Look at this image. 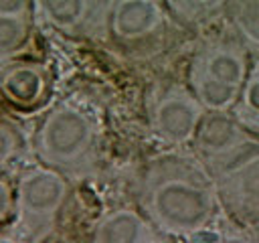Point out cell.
I'll list each match as a JSON object with an SVG mask.
<instances>
[{
    "instance_id": "1",
    "label": "cell",
    "mask_w": 259,
    "mask_h": 243,
    "mask_svg": "<svg viewBox=\"0 0 259 243\" xmlns=\"http://www.w3.org/2000/svg\"><path fill=\"white\" fill-rule=\"evenodd\" d=\"M144 202L152 221L168 233H196L214 213L210 186L194 174L178 170V162L164 164L148 178Z\"/></svg>"
},
{
    "instance_id": "2",
    "label": "cell",
    "mask_w": 259,
    "mask_h": 243,
    "mask_svg": "<svg viewBox=\"0 0 259 243\" xmlns=\"http://www.w3.org/2000/svg\"><path fill=\"white\" fill-rule=\"evenodd\" d=\"M36 152L49 168L81 176L93 168L97 158L95 124L77 107H55L38 130Z\"/></svg>"
},
{
    "instance_id": "3",
    "label": "cell",
    "mask_w": 259,
    "mask_h": 243,
    "mask_svg": "<svg viewBox=\"0 0 259 243\" xmlns=\"http://www.w3.org/2000/svg\"><path fill=\"white\" fill-rule=\"evenodd\" d=\"M67 198L65 176L53 168H32L22 174L16 190V227L24 239L45 237Z\"/></svg>"
},
{
    "instance_id": "4",
    "label": "cell",
    "mask_w": 259,
    "mask_h": 243,
    "mask_svg": "<svg viewBox=\"0 0 259 243\" xmlns=\"http://www.w3.org/2000/svg\"><path fill=\"white\" fill-rule=\"evenodd\" d=\"M202 115V105L196 97L182 89H172L154 107V132L168 144H184L194 138Z\"/></svg>"
},
{
    "instance_id": "5",
    "label": "cell",
    "mask_w": 259,
    "mask_h": 243,
    "mask_svg": "<svg viewBox=\"0 0 259 243\" xmlns=\"http://www.w3.org/2000/svg\"><path fill=\"white\" fill-rule=\"evenodd\" d=\"M40 16L63 32H87L105 14V0H34Z\"/></svg>"
},
{
    "instance_id": "6",
    "label": "cell",
    "mask_w": 259,
    "mask_h": 243,
    "mask_svg": "<svg viewBox=\"0 0 259 243\" xmlns=\"http://www.w3.org/2000/svg\"><path fill=\"white\" fill-rule=\"evenodd\" d=\"M111 30L123 40H136L162 26V10L154 0H117L109 14Z\"/></svg>"
},
{
    "instance_id": "7",
    "label": "cell",
    "mask_w": 259,
    "mask_h": 243,
    "mask_svg": "<svg viewBox=\"0 0 259 243\" xmlns=\"http://www.w3.org/2000/svg\"><path fill=\"white\" fill-rule=\"evenodd\" d=\"M0 91L2 95L16 107H32L36 105L47 91V77L38 65L18 63L6 67L0 75Z\"/></svg>"
},
{
    "instance_id": "8",
    "label": "cell",
    "mask_w": 259,
    "mask_h": 243,
    "mask_svg": "<svg viewBox=\"0 0 259 243\" xmlns=\"http://www.w3.org/2000/svg\"><path fill=\"white\" fill-rule=\"evenodd\" d=\"M247 134L241 130V126L235 119H231L223 111H212V113L202 115L196 128V134H194V142H196L198 152L206 160H210V158L221 156L229 148H233Z\"/></svg>"
},
{
    "instance_id": "9",
    "label": "cell",
    "mask_w": 259,
    "mask_h": 243,
    "mask_svg": "<svg viewBox=\"0 0 259 243\" xmlns=\"http://www.w3.org/2000/svg\"><path fill=\"white\" fill-rule=\"evenodd\" d=\"M93 243H152V231L136 211L121 209L101 219Z\"/></svg>"
},
{
    "instance_id": "10",
    "label": "cell",
    "mask_w": 259,
    "mask_h": 243,
    "mask_svg": "<svg viewBox=\"0 0 259 243\" xmlns=\"http://www.w3.org/2000/svg\"><path fill=\"white\" fill-rule=\"evenodd\" d=\"M192 69H196L221 83L237 87V89H241L245 75H247V65H245V57L241 55V51H237L233 47H223V45L206 49L198 57V61L194 63Z\"/></svg>"
},
{
    "instance_id": "11",
    "label": "cell",
    "mask_w": 259,
    "mask_h": 243,
    "mask_svg": "<svg viewBox=\"0 0 259 243\" xmlns=\"http://www.w3.org/2000/svg\"><path fill=\"white\" fill-rule=\"evenodd\" d=\"M221 188L227 202L241 215L259 217V160L227 178H221Z\"/></svg>"
},
{
    "instance_id": "12",
    "label": "cell",
    "mask_w": 259,
    "mask_h": 243,
    "mask_svg": "<svg viewBox=\"0 0 259 243\" xmlns=\"http://www.w3.org/2000/svg\"><path fill=\"white\" fill-rule=\"evenodd\" d=\"M190 81H192V89H194V97L200 101L202 107L210 109V111H225L227 107H231L239 95L237 87H231L227 83H221L196 69H192L190 73Z\"/></svg>"
},
{
    "instance_id": "13",
    "label": "cell",
    "mask_w": 259,
    "mask_h": 243,
    "mask_svg": "<svg viewBox=\"0 0 259 243\" xmlns=\"http://www.w3.org/2000/svg\"><path fill=\"white\" fill-rule=\"evenodd\" d=\"M259 160V140L245 136L241 142H237L233 148H229L227 152H223L217 158L206 160L214 178H227L239 170H243L245 166L253 164Z\"/></svg>"
},
{
    "instance_id": "14",
    "label": "cell",
    "mask_w": 259,
    "mask_h": 243,
    "mask_svg": "<svg viewBox=\"0 0 259 243\" xmlns=\"http://www.w3.org/2000/svg\"><path fill=\"white\" fill-rule=\"evenodd\" d=\"M28 38L26 16H0V57L16 53Z\"/></svg>"
},
{
    "instance_id": "15",
    "label": "cell",
    "mask_w": 259,
    "mask_h": 243,
    "mask_svg": "<svg viewBox=\"0 0 259 243\" xmlns=\"http://www.w3.org/2000/svg\"><path fill=\"white\" fill-rule=\"evenodd\" d=\"M233 22L249 45L259 47V0H239Z\"/></svg>"
},
{
    "instance_id": "16",
    "label": "cell",
    "mask_w": 259,
    "mask_h": 243,
    "mask_svg": "<svg viewBox=\"0 0 259 243\" xmlns=\"http://www.w3.org/2000/svg\"><path fill=\"white\" fill-rule=\"evenodd\" d=\"M225 0H170L174 10L184 18H200L217 10Z\"/></svg>"
},
{
    "instance_id": "17",
    "label": "cell",
    "mask_w": 259,
    "mask_h": 243,
    "mask_svg": "<svg viewBox=\"0 0 259 243\" xmlns=\"http://www.w3.org/2000/svg\"><path fill=\"white\" fill-rule=\"evenodd\" d=\"M18 136L12 126L0 122V166L6 164L18 150Z\"/></svg>"
},
{
    "instance_id": "18",
    "label": "cell",
    "mask_w": 259,
    "mask_h": 243,
    "mask_svg": "<svg viewBox=\"0 0 259 243\" xmlns=\"http://www.w3.org/2000/svg\"><path fill=\"white\" fill-rule=\"evenodd\" d=\"M34 0H0V16H28Z\"/></svg>"
},
{
    "instance_id": "19",
    "label": "cell",
    "mask_w": 259,
    "mask_h": 243,
    "mask_svg": "<svg viewBox=\"0 0 259 243\" xmlns=\"http://www.w3.org/2000/svg\"><path fill=\"white\" fill-rule=\"evenodd\" d=\"M245 101H247L249 109L259 117V77L249 81V85L245 89Z\"/></svg>"
},
{
    "instance_id": "20",
    "label": "cell",
    "mask_w": 259,
    "mask_h": 243,
    "mask_svg": "<svg viewBox=\"0 0 259 243\" xmlns=\"http://www.w3.org/2000/svg\"><path fill=\"white\" fill-rule=\"evenodd\" d=\"M12 209V192H10V186L0 180V221L6 219V215L10 213Z\"/></svg>"
},
{
    "instance_id": "21",
    "label": "cell",
    "mask_w": 259,
    "mask_h": 243,
    "mask_svg": "<svg viewBox=\"0 0 259 243\" xmlns=\"http://www.w3.org/2000/svg\"><path fill=\"white\" fill-rule=\"evenodd\" d=\"M0 243H16V241L10 239V237H0Z\"/></svg>"
}]
</instances>
